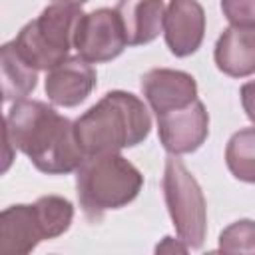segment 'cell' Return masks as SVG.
<instances>
[{
    "label": "cell",
    "mask_w": 255,
    "mask_h": 255,
    "mask_svg": "<svg viewBox=\"0 0 255 255\" xmlns=\"http://www.w3.org/2000/svg\"><path fill=\"white\" fill-rule=\"evenodd\" d=\"M141 92L155 116L179 110L197 100L195 78L181 70L153 68L141 76Z\"/></svg>",
    "instance_id": "10"
},
{
    "label": "cell",
    "mask_w": 255,
    "mask_h": 255,
    "mask_svg": "<svg viewBox=\"0 0 255 255\" xmlns=\"http://www.w3.org/2000/svg\"><path fill=\"white\" fill-rule=\"evenodd\" d=\"M0 68H2V94L6 102L24 100L34 92L38 82V70L32 68L14 48L12 42L4 44L0 50Z\"/></svg>",
    "instance_id": "14"
},
{
    "label": "cell",
    "mask_w": 255,
    "mask_h": 255,
    "mask_svg": "<svg viewBox=\"0 0 255 255\" xmlns=\"http://www.w3.org/2000/svg\"><path fill=\"white\" fill-rule=\"evenodd\" d=\"M50 239V231L36 205H10L0 213V253L26 255L40 241Z\"/></svg>",
    "instance_id": "8"
},
{
    "label": "cell",
    "mask_w": 255,
    "mask_h": 255,
    "mask_svg": "<svg viewBox=\"0 0 255 255\" xmlns=\"http://www.w3.org/2000/svg\"><path fill=\"white\" fill-rule=\"evenodd\" d=\"M221 10L233 26H255V0H221Z\"/></svg>",
    "instance_id": "17"
},
{
    "label": "cell",
    "mask_w": 255,
    "mask_h": 255,
    "mask_svg": "<svg viewBox=\"0 0 255 255\" xmlns=\"http://www.w3.org/2000/svg\"><path fill=\"white\" fill-rule=\"evenodd\" d=\"M54 2H64V4H84V2H88V0H54Z\"/></svg>",
    "instance_id": "19"
},
{
    "label": "cell",
    "mask_w": 255,
    "mask_h": 255,
    "mask_svg": "<svg viewBox=\"0 0 255 255\" xmlns=\"http://www.w3.org/2000/svg\"><path fill=\"white\" fill-rule=\"evenodd\" d=\"M78 4L54 2L28 22L12 40L16 52L36 70H52L68 58L82 18Z\"/></svg>",
    "instance_id": "4"
},
{
    "label": "cell",
    "mask_w": 255,
    "mask_h": 255,
    "mask_svg": "<svg viewBox=\"0 0 255 255\" xmlns=\"http://www.w3.org/2000/svg\"><path fill=\"white\" fill-rule=\"evenodd\" d=\"M215 66L231 78L255 74V26H229L217 38Z\"/></svg>",
    "instance_id": "12"
},
{
    "label": "cell",
    "mask_w": 255,
    "mask_h": 255,
    "mask_svg": "<svg viewBox=\"0 0 255 255\" xmlns=\"http://www.w3.org/2000/svg\"><path fill=\"white\" fill-rule=\"evenodd\" d=\"M141 185L139 169L120 153L86 155L76 169L78 201L92 223L102 221L106 211L131 203Z\"/></svg>",
    "instance_id": "3"
},
{
    "label": "cell",
    "mask_w": 255,
    "mask_h": 255,
    "mask_svg": "<svg viewBox=\"0 0 255 255\" xmlns=\"http://www.w3.org/2000/svg\"><path fill=\"white\" fill-rule=\"evenodd\" d=\"M149 129L151 118L143 102L122 90L108 92L74 122L76 139L86 155L133 147L149 135Z\"/></svg>",
    "instance_id": "2"
},
{
    "label": "cell",
    "mask_w": 255,
    "mask_h": 255,
    "mask_svg": "<svg viewBox=\"0 0 255 255\" xmlns=\"http://www.w3.org/2000/svg\"><path fill=\"white\" fill-rule=\"evenodd\" d=\"M241 104H243V110H245L247 118L255 124V80L245 82L241 86Z\"/></svg>",
    "instance_id": "18"
},
{
    "label": "cell",
    "mask_w": 255,
    "mask_h": 255,
    "mask_svg": "<svg viewBox=\"0 0 255 255\" xmlns=\"http://www.w3.org/2000/svg\"><path fill=\"white\" fill-rule=\"evenodd\" d=\"M126 46L128 40L116 8H98L82 14L74 34V48L86 62H110L118 58Z\"/></svg>",
    "instance_id": "6"
},
{
    "label": "cell",
    "mask_w": 255,
    "mask_h": 255,
    "mask_svg": "<svg viewBox=\"0 0 255 255\" xmlns=\"http://www.w3.org/2000/svg\"><path fill=\"white\" fill-rule=\"evenodd\" d=\"M159 141L171 155H183L199 149L209 133V116L203 102L193 100L189 106L157 116Z\"/></svg>",
    "instance_id": "7"
},
{
    "label": "cell",
    "mask_w": 255,
    "mask_h": 255,
    "mask_svg": "<svg viewBox=\"0 0 255 255\" xmlns=\"http://www.w3.org/2000/svg\"><path fill=\"white\" fill-rule=\"evenodd\" d=\"M116 12L122 20L128 46L149 44L163 28V0H120Z\"/></svg>",
    "instance_id": "13"
},
{
    "label": "cell",
    "mask_w": 255,
    "mask_h": 255,
    "mask_svg": "<svg viewBox=\"0 0 255 255\" xmlns=\"http://www.w3.org/2000/svg\"><path fill=\"white\" fill-rule=\"evenodd\" d=\"M96 86V70L82 56L66 58L56 68L48 70L44 88L54 106L74 108L82 104Z\"/></svg>",
    "instance_id": "11"
},
{
    "label": "cell",
    "mask_w": 255,
    "mask_h": 255,
    "mask_svg": "<svg viewBox=\"0 0 255 255\" xmlns=\"http://www.w3.org/2000/svg\"><path fill=\"white\" fill-rule=\"evenodd\" d=\"M163 197L179 239L189 249H199L207 233V205L197 179L177 155L165 159Z\"/></svg>",
    "instance_id": "5"
},
{
    "label": "cell",
    "mask_w": 255,
    "mask_h": 255,
    "mask_svg": "<svg viewBox=\"0 0 255 255\" xmlns=\"http://www.w3.org/2000/svg\"><path fill=\"white\" fill-rule=\"evenodd\" d=\"M219 251L255 253V221L239 219L229 227H225L219 235Z\"/></svg>",
    "instance_id": "16"
},
{
    "label": "cell",
    "mask_w": 255,
    "mask_h": 255,
    "mask_svg": "<svg viewBox=\"0 0 255 255\" xmlns=\"http://www.w3.org/2000/svg\"><path fill=\"white\" fill-rule=\"evenodd\" d=\"M4 171L10 165V147L20 149L30 157L36 169L62 175L76 171L86 159L74 124L60 116L52 106L38 100H18L8 110L4 120Z\"/></svg>",
    "instance_id": "1"
},
{
    "label": "cell",
    "mask_w": 255,
    "mask_h": 255,
    "mask_svg": "<svg viewBox=\"0 0 255 255\" xmlns=\"http://www.w3.org/2000/svg\"><path fill=\"white\" fill-rule=\"evenodd\" d=\"M163 34L173 56L185 58L197 52L205 34L203 6L197 0H169L163 16Z\"/></svg>",
    "instance_id": "9"
},
{
    "label": "cell",
    "mask_w": 255,
    "mask_h": 255,
    "mask_svg": "<svg viewBox=\"0 0 255 255\" xmlns=\"http://www.w3.org/2000/svg\"><path fill=\"white\" fill-rule=\"evenodd\" d=\"M225 163L235 179L255 183V128H243L229 137Z\"/></svg>",
    "instance_id": "15"
}]
</instances>
